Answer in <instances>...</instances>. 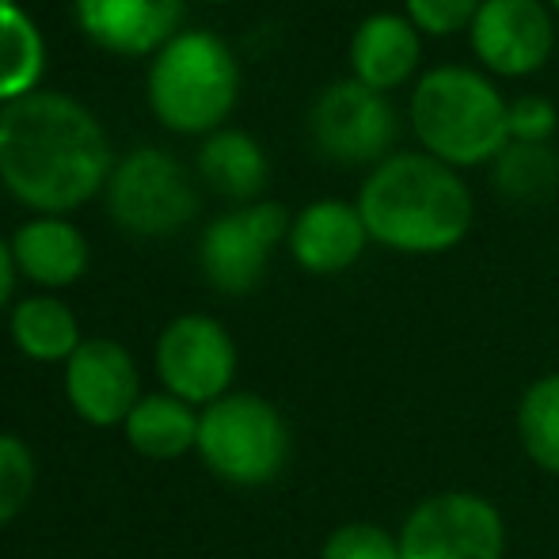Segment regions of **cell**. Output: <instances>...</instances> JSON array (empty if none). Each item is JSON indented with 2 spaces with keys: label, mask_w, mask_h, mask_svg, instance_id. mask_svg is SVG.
I'll return each mask as SVG.
<instances>
[{
  "label": "cell",
  "mask_w": 559,
  "mask_h": 559,
  "mask_svg": "<svg viewBox=\"0 0 559 559\" xmlns=\"http://www.w3.org/2000/svg\"><path fill=\"white\" fill-rule=\"evenodd\" d=\"M419 58H423V38L415 31V23L400 12L366 15L350 38L354 81L381 92V96H389L400 84L412 81L415 69H419Z\"/></svg>",
  "instance_id": "obj_15"
},
{
  "label": "cell",
  "mask_w": 559,
  "mask_h": 559,
  "mask_svg": "<svg viewBox=\"0 0 559 559\" xmlns=\"http://www.w3.org/2000/svg\"><path fill=\"white\" fill-rule=\"evenodd\" d=\"M122 435L145 461H179L199 449V407L171 392H145L122 423Z\"/></svg>",
  "instance_id": "obj_17"
},
{
  "label": "cell",
  "mask_w": 559,
  "mask_h": 559,
  "mask_svg": "<svg viewBox=\"0 0 559 559\" xmlns=\"http://www.w3.org/2000/svg\"><path fill=\"white\" fill-rule=\"evenodd\" d=\"M115 171L99 118L66 92H31L0 107V183L35 217H66Z\"/></svg>",
  "instance_id": "obj_1"
},
{
  "label": "cell",
  "mask_w": 559,
  "mask_h": 559,
  "mask_svg": "<svg viewBox=\"0 0 559 559\" xmlns=\"http://www.w3.org/2000/svg\"><path fill=\"white\" fill-rule=\"evenodd\" d=\"M479 4L484 0H404V15L415 23L419 35L449 38L461 35V31H472Z\"/></svg>",
  "instance_id": "obj_25"
},
{
  "label": "cell",
  "mask_w": 559,
  "mask_h": 559,
  "mask_svg": "<svg viewBox=\"0 0 559 559\" xmlns=\"http://www.w3.org/2000/svg\"><path fill=\"white\" fill-rule=\"evenodd\" d=\"M412 133L449 168H484L510 145V104L484 73L468 66H438L412 92Z\"/></svg>",
  "instance_id": "obj_3"
},
{
  "label": "cell",
  "mask_w": 559,
  "mask_h": 559,
  "mask_svg": "<svg viewBox=\"0 0 559 559\" xmlns=\"http://www.w3.org/2000/svg\"><path fill=\"white\" fill-rule=\"evenodd\" d=\"M317 559H400L396 530L377 522H343L324 537Z\"/></svg>",
  "instance_id": "obj_24"
},
{
  "label": "cell",
  "mask_w": 559,
  "mask_h": 559,
  "mask_svg": "<svg viewBox=\"0 0 559 559\" xmlns=\"http://www.w3.org/2000/svg\"><path fill=\"white\" fill-rule=\"evenodd\" d=\"M289 423L259 392H228L199 412V449L210 472L228 487H266L289 464Z\"/></svg>",
  "instance_id": "obj_5"
},
{
  "label": "cell",
  "mask_w": 559,
  "mask_h": 559,
  "mask_svg": "<svg viewBox=\"0 0 559 559\" xmlns=\"http://www.w3.org/2000/svg\"><path fill=\"white\" fill-rule=\"evenodd\" d=\"M15 278H20V271H15V259H12V243L0 240V312L12 305V294H15Z\"/></svg>",
  "instance_id": "obj_27"
},
{
  "label": "cell",
  "mask_w": 559,
  "mask_h": 559,
  "mask_svg": "<svg viewBox=\"0 0 559 559\" xmlns=\"http://www.w3.org/2000/svg\"><path fill=\"white\" fill-rule=\"evenodd\" d=\"M206 4H225V0H206Z\"/></svg>",
  "instance_id": "obj_29"
},
{
  "label": "cell",
  "mask_w": 559,
  "mask_h": 559,
  "mask_svg": "<svg viewBox=\"0 0 559 559\" xmlns=\"http://www.w3.org/2000/svg\"><path fill=\"white\" fill-rule=\"evenodd\" d=\"M548 4H552V8H556V12H559V0H548Z\"/></svg>",
  "instance_id": "obj_28"
},
{
  "label": "cell",
  "mask_w": 559,
  "mask_h": 559,
  "mask_svg": "<svg viewBox=\"0 0 559 559\" xmlns=\"http://www.w3.org/2000/svg\"><path fill=\"white\" fill-rule=\"evenodd\" d=\"M35 495V453L23 438L0 430V530L23 514Z\"/></svg>",
  "instance_id": "obj_23"
},
{
  "label": "cell",
  "mask_w": 559,
  "mask_h": 559,
  "mask_svg": "<svg viewBox=\"0 0 559 559\" xmlns=\"http://www.w3.org/2000/svg\"><path fill=\"white\" fill-rule=\"evenodd\" d=\"M559 126V111L545 96H518L510 104V141L525 145H548Z\"/></svg>",
  "instance_id": "obj_26"
},
{
  "label": "cell",
  "mask_w": 559,
  "mask_h": 559,
  "mask_svg": "<svg viewBox=\"0 0 559 559\" xmlns=\"http://www.w3.org/2000/svg\"><path fill=\"white\" fill-rule=\"evenodd\" d=\"M514 430L525 461L559 479V373H540L525 384L514 407Z\"/></svg>",
  "instance_id": "obj_21"
},
{
  "label": "cell",
  "mask_w": 559,
  "mask_h": 559,
  "mask_svg": "<svg viewBox=\"0 0 559 559\" xmlns=\"http://www.w3.org/2000/svg\"><path fill=\"white\" fill-rule=\"evenodd\" d=\"M396 540L400 559H507L510 530L487 495L449 487L407 510Z\"/></svg>",
  "instance_id": "obj_6"
},
{
  "label": "cell",
  "mask_w": 559,
  "mask_h": 559,
  "mask_svg": "<svg viewBox=\"0 0 559 559\" xmlns=\"http://www.w3.org/2000/svg\"><path fill=\"white\" fill-rule=\"evenodd\" d=\"M491 187L507 202H533L548 199L559 187V156L548 145H525L510 141L491 164Z\"/></svg>",
  "instance_id": "obj_22"
},
{
  "label": "cell",
  "mask_w": 559,
  "mask_h": 559,
  "mask_svg": "<svg viewBox=\"0 0 559 559\" xmlns=\"http://www.w3.org/2000/svg\"><path fill=\"white\" fill-rule=\"evenodd\" d=\"M369 233L361 222L358 206L343 199H317L294 217L289 225V255L301 266L305 274H317V278H332L343 274L366 255Z\"/></svg>",
  "instance_id": "obj_14"
},
{
  "label": "cell",
  "mask_w": 559,
  "mask_h": 559,
  "mask_svg": "<svg viewBox=\"0 0 559 559\" xmlns=\"http://www.w3.org/2000/svg\"><path fill=\"white\" fill-rule=\"evenodd\" d=\"M199 176L222 199L251 206V202H259L266 179H271V164H266L263 145L251 133L217 130L199 148Z\"/></svg>",
  "instance_id": "obj_18"
},
{
  "label": "cell",
  "mask_w": 559,
  "mask_h": 559,
  "mask_svg": "<svg viewBox=\"0 0 559 559\" xmlns=\"http://www.w3.org/2000/svg\"><path fill=\"white\" fill-rule=\"evenodd\" d=\"M46 73V43L20 4H0V107L38 92Z\"/></svg>",
  "instance_id": "obj_20"
},
{
  "label": "cell",
  "mask_w": 559,
  "mask_h": 559,
  "mask_svg": "<svg viewBox=\"0 0 559 559\" xmlns=\"http://www.w3.org/2000/svg\"><path fill=\"white\" fill-rule=\"evenodd\" d=\"M289 225H294V217L286 214V206L266 199L214 217L199 240V263L206 282L228 297H243L259 289L274 248L289 240Z\"/></svg>",
  "instance_id": "obj_8"
},
{
  "label": "cell",
  "mask_w": 559,
  "mask_h": 559,
  "mask_svg": "<svg viewBox=\"0 0 559 559\" xmlns=\"http://www.w3.org/2000/svg\"><path fill=\"white\" fill-rule=\"evenodd\" d=\"M107 214L118 228L133 236L160 240L187 228L199 214V191H194L187 168L164 148H133L115 164L107 179Z\"/></svg>",
  "instance_id": "obj_7"
},
{
  "label": "cell",
  "mask_w": 559,
  "mask_h": 559,
  "mask_svg": "<svg viewBox=\"0 0 559 559\" xmlns=\"http://www.w3.org/2000/svg\"><path fill=\"white\" fill-rule=\"evenodd\" d=\"M354 206L369 240L396 255H445L476 217L464 176L430 153H392L366 176Z\"/></svg>",
  "instance_id": "obj_2"
},
{
  "label": "cell",
  "mask_w": 559,
  "mask_h": 559,
  "mask_svg": "<svg viewBox=\"0 0 559 559\" xmlns=\"http://www.w3.org/2000/svg\"><path fill=\"white\" fill-rule=\"evenodd\" d=\"M472 53L495 76H530L556 50V23L540 0H484L472 20Z\"/></svg>",
  "instance_id": "obj_11"
},
{
  "label": "cell",
  "mask_w": 559,
  "mask_h": 559,
  "mask_svg": "<svg viewBox=\"0 0 559 559\" xmlns=\"http://www.w3.org/2000/svg\"><path fill=\"white\" fill-rule=\"evenodd\" d=\"M236 366H240L236 338L222 320L206 312H183L156 338V377L164 392L199 412L233 392Z\"/></svg>",
  "instance_id": "obj_9"
},
{
  "label": "cell",
  "mask_w": 559,
  "mask_h": 559,
  "mask_svg": "<svg viewBox=\"0 0 559 559\" xmlns=\"http://www.w3.org/2000/svg\"><path fill=\"white\" fill-rule=\"evenodd\" d=\"M240 99V66L210 31H179L148 66V107L171 133H217Z\"/></svg>",
  "instance_id": "obj_4"
},
{
  "label": "cell",
  "mask_w": 559,
  "mask_h": 559,
  "mask_svg": "<svg viewBox=\"0 0 559 559\" xmlns=\"http://www.w3.org/2000/svg\"><path fill=\"white\" fill-rule=\"evenodd\" d=\"M141 396L138 361L115 338H84L66 361V400L88 427H122Z\"/></svg>",
  "instance_id": "obj_12"
},
{
  "label": "cell",
  "mask_w": 559,
  "mask_h": 559,
  "mask_svg": "<svg viewBox=\"0 0 559 559\" xmlns=\"http://www.w3.org/2000/svg\"><path fill=\"white\" fill-rule=\"evenodd\" d=\"M81 31L107 53H160L179 35L187 0H73Z\"/></svg>",
  "instance_id": "obj_13"
},
{
  "label": "cell",
  "mask_w": 559,
  "mask_h": 559,
  "mask_svg": "<svg viewBox=\"0 0 559 559\" xmlns=\"http://www.w3.org/2000/svg\"><path fill=\"white\" fill-rule=\"evenodd\" d=\"M309 130L317 148L335 164L361 168L392 156L400 138V118L389 96L366 88L361 81H335L317 96L309 111Z\"/></svg>",
  "instance_id": "obj_10"
},
{
  "label": "cell",
  "mask_w": 559,
  "mask_h": 559,
  "mask_svg": "<svg viewBox=\"0 0 559 559\" xmlns=\"http://www.w3.org/2000/svg\"><path fill=\"white\" fill-rule=\"evenodd\" d=\"M8 243L15 271L43 289H66L88 271V240L69 217H31Z\"/></svg>",
  "instance_id": "obj_16"
},
{
  "label": "cell",
  "mask_w": 559,
  "mask_h": 559,
  "mask_svg": "<svg viewBox=\"0 0 559 559\" xmlns=\"http://www.w3.org/2000/svg\"><path fill=\"white\" fill-rule=\"evenodd\" d=\"M8 335H12L15 350L31 361H69L84 343L76 312L53 294L15 301L8 312Z\"/></svg>",
  "instance_id": "obj_19"
},
{
  "label": "cell",
  "mask_w": 559,
  "mask_h": 559,
  "mask_svg": "<svg viewBox=\"0 0 559 559\" xmlns=\"http://www.w3.org/2000/svg\"><path fill=\"white\" fill-rule=\"evenodd\" d=\"M0 4H15V0H0Z\"/></svg>",
  "instance_id": "obj_30"
}]
</instances>
